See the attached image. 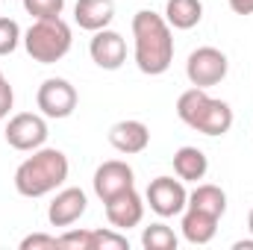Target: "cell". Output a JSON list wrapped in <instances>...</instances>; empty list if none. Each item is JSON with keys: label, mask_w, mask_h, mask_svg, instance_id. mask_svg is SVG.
<instances>
[{"label": "cell", "mask_w": 253, "mask_h": 250, "mask_svg": "<svg viewBox=\"0 0 253 250\" xmlns=\"http://www.w3.org/2000/svg\"><path fill=\"white\" fill-rule=\"evenodd\" d=\"M91 250H129L126 236L121 230H91Z\"/></svg>", "instance_id": "obj_20"}, {"label": "cell", "mask_w": 253, "mask_h": 250, "mask_svg": "<svg viewBox=\"0 0 253 250\" xmlns=\"http://www.w3.org/2000/svg\"><path fill=\"white\" fill-rule=\"evenodd\" d=\"M91 186H94V194L106 203L109 197L121 194L126 188H135V171H132L126 162H121V159H109V162H103V165L94 171Z\"/></svg>", "instance_id": "obj_9"}, {"label": "cell", "mask_w": 253, "mask_h": 250, "mask_svg": "<svg viewBox=\"0 0 253 250\" xmlns=\"http://www.w3.org/2000/svg\"><path fill=\"white\" fill-rule=\"evenodd\" d=\"M180 239L168 224H150L141 233V248L144 250H177Z\"/></svg>", "instance_id": "obj_19"}, {"label": "cell", "mask_w": 253, "mask_h": 250, "mask_svg": "<svg viewBox=\"0 0 253 250\" xmlns=\"http://www.w3.org/2000/svg\"><path fill=\"white\" fill-rule=\"evenodd\" d=\"M248 230L253 233V209H251V215H248Z\"/></svg>", "instance_id": "obj_28"}, {"label": "cell", "mask_w": 253, "mask_h": 250, "mask_svg": "<svg viewBox=\"0 0 253 250\" xmlns=\"http://www.w3.org/2000/svg\"><path fill=\"white\" fill-rule=\"evenodd\" d=\"M56 248H59V239L47 236V233H33L21 242V250H56Z\"/></svg>", "instance_id": "obj_24"}, {"label": "cell", "mask_w": 253, "mask_h": 250, "mask_svg": "<svg viewBox=\"0 0 253 250\" xmlns=\"http://www.w3.org/2000/svg\"><path fill=\"white\" fill-rule=\"evenodd\" d=\"M68 156L56 147H39L15 171V191L21 197H44L68 180Z\"/></svg>", "instance_id": "obj_2"}, {"label": "cell", "mask_w": 253, "mask_h": 250, "mask_svg": "<svg viewBox=\"0 0 253 250\" xmlns=\"http://www.w3.org/2000/svg\"><path fill=\"white\" fill-rule=\"evenodd\" d=\"M209 171V159L200 147H180L174 153V174L183 180V183H200Z\"/></svg>", "instance_id": "obj_16"}, {"label": "cell", "mask_w": 253, "mask_h": 250, "mask_svg": "<svg viewBox=\"0 0 253 250\" xmlns=\"http://www.w3.org/2000/svg\"><path fill=\"white\" fill-rule=\"evenodd\" d=\"M227 71H230V59L218 47H197V50H191L189 59H186V77H189L191 85H197V88L218 85L227 77Z\"/></svg>", "instance_id": "obj_5"}, {"label": "cell", "mask_w": 253, "mask_h": 250, "mask_svg": "<svg viewBox=\"0 0 253 250\" xmlns=\"http://www.w3.org/2000/svg\"><path fill=\"white\" fill-rule=\"evenodd\" d=\"M233 248L236 250H253V239H248V242H236Z\"/></svg>", "instance_id": "obj_27"}, {"label": "cell", "mask_w": 253, "mask_h": 250, "mask_svg": "<svg viewBox=\"0 0 253 250\" xmlns=\"http://www.w3.org/2000/svg\"><path fill=\"white\" fill-rule=\"evenodd\" d=\"M85 209H88V197L83 188H62L47 206V221L50 227H71L85 215Z\"/></svg>", "instance_id": "obj_12"}, {"label": "cell", "mask_w": 253, "mask_h": 250, "mask_svg": "<svg viewBox=\"0 0 253 250\" xmlns=\"http://www.w3.org/2000/svg\"><path fill=\"white\" fill-rule=\"evenodd\" d=\"M186 206L200 209V212H206V215H215V218H224V212H227V194H224L221 186L200 183V186L189 194V203H186Z\"/></svg>", "instance_id": "obj_18"}, {"label": "cell", "mask_w": 253, "mask_h": 250, "mask_svg": "<svg viewBox=\"0 0 253 250\" xmlns=\"http://www.w3.org/2000/svg\"><path fill=\"white\" fill-rule=\"evenodd\" d=\"M88 53H91V62L103 71H118L126 62V42L121 33L115 30H97L91 44H88Z\"/></svg>", "instance_id": "obj_10"}, {"label": "cell", "mask_w": 253, "mask_h": 250, "mask_svg": "<svg viewBox=\"0 0 253 250\" xmlns=\"http://www.w3.org/2000/svg\"><path fill=\"white\" fill-rule=\"evenodd\" d=\"M12 103H15V91H12V85H9V80L0 74V121L12 112Z\"/></svg>", "instance_id": "obj_25"}, {"label": "cell", "mask_w": 253, "mask_h": 250, "mask_svg": "<svg viewBox=\"0 0 253 250\" xmlns=\"http://www.w3.org/2000/svg\"><path fill=\"white\" fill-rule=\"evenodd\" d=\"M132 42H135V65L147 77L165 74L174 62V33L165 15L141 9L132 15Z\"/></svg>", "instance_id": "obj_1"}, {"label": "cell", "mask_w": 253, "mask_h": 250, "mask_svg": "<svg viewBox=\"0 0 253 250\" xmlns=\"http://www.w3.org/2000/svg\"><path fill=\"white\" fill-rule=\"evenodd\" d=\"M165 21L171 24V30H191L203 21V3L200 0H168Z\"/></svg>", "instance_id": "obj_17"}, {"label": "cell", "mask_w": 253, "mask_h": 250, "mask_svg": "<svg viewBox=\"0 0 253 250\" xmlns=\"http://www.w3.org/2000/svg\"><path fill=\"white\" fill-rule=\"evenodd\" d=\"M109 144H112L118 153H126V156L144 153L147 144H150V129H147V124H141V121H135V118L118 121V124L109 126Z\"/></svg>", "instance_id": "obj_13"}, {"label": "cell", "mask_w": 253, "mask_h": 250, "mask_svg": "<svg viewBox=\"0 0 253 250\" xmlns=\"http://www.w3.org/2000/svg\"><path fill=\"white\" fill-rule=\"evenodd\" d=\"M103 206H106V221L115 230H132L144 218V200H141V194L135 188H126L121 194L109 197Z\"/></svg>", "instance_id": "obj_11"}, {"label": "cell", "mask_w": 253, "mask_h": 250, "mask_svg": "<svg viewBox=\"0 0 253 250\" xmlns=\"http://www.w3.org/2000/svg\"><path fill=\"white\" fill-rule=\"evenodd\" d=\"M115 18V0H77L74 3V21L80 24V30L97 33L106 30Z\"/></svg>", "instance_id": "obj_14"}, {"label": "cell", "mask_w": 253, "mask_h": 250, "mask_svg": "<svg viewBox=\"0 0 253 250\" xmlns=\"http://www.w3.org/2000/svg\"><path fill=\"white\" fill-rule=\"evenodd\" d=\"M59 248L71 250H91V230H68L59 236Z\"/></svg>", "instance_id": "obj_23"}, {"label": "cell", "mask_w": 253, "mask_h": 250, "mask_svg": "<svg viewBox=\"0 0 253 250\" xmlns=\"http://www.w3.org/2000/svg\"><path fill=\"white\" fill-rule=\"evenodd\" d=\"M144 200L159 218H174V215H183V209L189 203V191L183 186V180L156 177V180H150V186L144 191Z\"/></svg>", "instance_id": "obj_6"}, {"label": "cell", "mask_w": 253, "mask_h": 250, "mask_svg": "<svg viewBox=\"0 0 253 250\" xmlns=\"http://www.w3.org/2000/svg\"><path fill=\"white\" fill-rule=\"evenodd\" d=\"M24 9L36 18V21H47V18H62L65 0H24Z\"/></svg>", "instance_id": "obj_21"}, {"label": "cell", "mask_w": 253, "mask_h": 250, "mask_svg": "<svg viewBox=\"0 0 253 250\" xmlns=\"http://www.w3.org/2000/svg\"><path fill=\"white\" fill-rule=\"evenodd\" d=\"M177 115L180 121L203 135H224L233 126V109L227 100H215L206 94V88L191 85L189 91H183L177 97Z\"/></svg>", "instance_id": "obj_3"}, {"label": "cell", "mask_w": 253, "mask_h": 250, "mask_svg": "<svg viewBox=\"0 0 253 250\" xmlns=\"http://www.w3.org/2000/svg\"><path fill=\"white\" fill-rule=\"evenodd\" d=\"M71 27L62 18H47V21H36L27 33H24V47L33 56V62L53 65L68 56L71 50Z\"/></svg>", "instance_id": "obj_4"}, {"label": "cell", "mask_w": 253, "mask_h": 250, "mask_svg": "<svg viewBox=\"0 0 253 250\" xmlns=\"http://www.w3.org/2000/svg\"><path fill=\"white\" fill-rule=\"evenodd\" d=\"M77 100H80L77 88L68 80H62V77L44 80L39 85V91H36V103H39L44 118H68V115H74Z\"/></svg>", "instance_id": "obj_8"}, {"label": "cell", "mask_w": 253, "mask_h": 250, "mask_svg": "<svg viewBox=\"0 0 253 250\" xmlns=\"http://www.w3.org/2000/svg\"><path fill=\"white\" fill-rule=\"evenodd\" d=\"M236 15H253V0H227Z\"/></svg>", "instance_id": "obj_26"}, {"label": "cell", "mask_w": 253, "mask_h": 250, "mask_svg": "<svg viewBox=\"0 0 253 250\" xmlns=\"http://www.w3.org/2000/svg\"><path fill=\"white\" fill-rule=\"evenodd\" d=\"M21 42H24V36H21L18 21H12V18H0V56L15 53V47H18Z\"/></svg>", "instance_id": "obj_22"}, {"label": "cell", "mask_w": 253, "mask_h": 250, "mask_svg": "<svg viewBox=\"0 0 253 250\" xmlns=\"http://www.w3.org/2000/svg\"><path fill=\"white\" fill-rule=\"evenodd\" d=\"M218 221L221 218L186 206L183 209V236H186V242L189 245H209L215 239V233H218Z\"/></svg>", "instance_id": "obj_15"}, {"label": "cell", "mask_w": 253, "mask_h": 250, "mask_svg": "<svg viewBox=\"0 0 253 250\" xmlns=\"http://www.w3.org/2000/svg\"><path fill=\"white\" fill-rule=\"evenodd\" d=\"M3 135H6L9 147L33 153V150L44 147V141H47V121L42 115H36V112H18V115L9 118Z\"/></svg>", "instance_id": "obj_7"}]
</instances>
